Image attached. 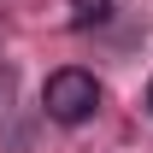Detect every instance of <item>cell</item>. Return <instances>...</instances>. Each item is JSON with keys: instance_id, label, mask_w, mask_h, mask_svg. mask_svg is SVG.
<instances>
[{"instance_id": "1", "label": "cell", "mask_w": 153, "mask_h": 153, "mask_svg": "<svg viewBox=\"0 0 153 153\" xmlns=\"http://www.w3.org/2000/svg\"><path fill=\"white\" fill-rule=\"evenodd\" d=\"M41 106H47V118H53V124H65V130L88 124V118H94V106H100V82H94V71H82V65L53 71L47 82H41Z\"/></svg>"}, {"instance_id": "2", "label": "cell", "mask_w": 153, "mask_h": 153, "mask_svg": "<svg viewBox=\"0 0 153 153\" xmlns=\"http://www.w3.org/2000/svg\"><path fill=\"white\" fill-rule=\"evenodd\" d=\"M106 18V0H76L71 6V30H88V24Z\"/></svg>"}, {"instance_id": "3", "label": "cell", "mask_w": 153, "mask_h": 153, "mask_svg": "<svg viewBox=\"0 0 153 153\" xmlns=\"http://www.w3.org/2000/svg\"><path fill=\"white\" fill-rule=\"evenodd\" d=\"M147 112H153V82H147Z\"/></svg>"}]
</instances>
